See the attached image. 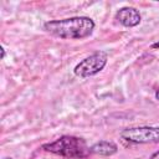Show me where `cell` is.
I'll return each mask as SVG.
<instances>
[{
    "mask_svg": "<svg viewBox=\"0 0 159 159\" xmlns=\"http://www.w3.org/2000/svg\"><path fill=\"white\" fill-rule=\"evenodd\" d=\"M149 159H159V150L154 152V153L150 155V158H149Z\"/></svg>",
    "mask_w": 159,
    "mask_h": 159,
    "instance_id": "cell-7",
    "label": "cell"
},
{
    "mask_svg": "<svg viewBox=\"0 0 159 159\" xmlns=\"http://www.w3.org/2000/svg\"><path fill=\"white\" fill-rule=\"evenodd\" d=\"M155 98L159 101V87L157 88V91H155Z\"/></svg>",
    "mask_w": 159,
    "mask_h": 159,
    "instance_id": "cell-10",
    "label": "cell"
},
{
    "mask_svg": "<svg viewBox=\"0 0 159 159\" xmlns=\"http://www.w3.org/2000/svg\"><path fill=\"white\" fill-rule=\"evenodd\" d=\"M0 51H1V60H4L5 58V48H4V46H0Z\"/></svg>",
    "mask_w": 159,
    "mask_h": 159,
    "instance_id": "cell-8",
    "label": "cell"
},
{
    "mask_svg": "<svg viewBox=\"0 0 159 159\" xmlns=\"http://www.w3.org/2000/svg\"><path fill=\"white\" fill-rule=\"evenodd\" d=\"M120 138L135 144L159 143V127H130L120 132Z\"/></svg>",
    "mask_w": 159,
    "mask_h": 159,
    "instance_id": "cell-4",
    "label": "cell"
},
{
    "mask_svg": "<svg viewBox=\"0 0 159 159\" xmlns=\"http://www.w3.org/2000/svg\"><path fill=\"white\" fill-rule=\"evenodd\" d=\"M118 152V147L116 143L109 142V140H99L94 143L91 147V153L92 154H98L103 157H111Z\"/></svg>",
    "mask_w": 159,
    "mask_h": 159,
    "instance_id": "cell-6",
    "label": "cell"
},
{
    "mask_svg": "<svg viewBox=\"0 0 159 159\" xmlns=\"http://www.w3.org/2000/svg\"><path fill=\"white\" fill-rule=\"evenodd\" d=\"M41 148L45 152L68 159H84L92 154L87 142L83 138L75 135H62L51 143L42 144Z\"/></svg>",
    "mask_w": 159,
    "mask_h": 159,
    "instance_id": "cell-2",
    "label": "cell"
},
{
    "mask_svg": "<svg viewBox=\"0 0 159 159\" xmlns=\"http://www.w3.org/2000/svg\"><path fill=\"white\" fill-rule=\"evenodd\" d=\"M116 20L125 27H134L140 24L142 16L135 7L124 6L116 12Z\"/></svg>",
    "mask_w": 159,
    "mask_h": 159,
    "instance_id": "cell-5",
    "label": "cell"
},
{
    "mask_svg": "<svg viewBox=\"0 0 159 159\" xmlns=\"http://www.w3.org/2000/svg\"><path fill=\"white\" fill-rule=\"evenodd\" d=\"M152 47H153V48H159V41H158V42H155V43H153V45H152Z\"/></svg>",
    "mask_w": 159,
    "mask_h": 159,
    "instance_id": "cell-9",
    "label": "cell"
},
{
    "mask_svg": "<svg viewBox=\"0 0 159 159\" xmlns=\"http://www.w3.org/2000/svg\"><path fill=\"white\" fill-rule=\"evenodd\" d=\"M4 159H12V158H4Z\"/></svg>",
    "mask_w": 159,
    "mask_h": 159,
    "instance_id": "cell-11",
    "label": "cell"
},
{
    "mask_svg": "<svg viewBox=\"0 0 159 159\" xmlns=\"http://www.w3.org/2000/svg\"><path fill=\"white\" fill-rule=\"evenodd\" d=\"M107 61H108L107 52L96 51L92 55L83 58L81 62H78L73 68V73L81 78L94 76L104 68V66L107 65Z\"/></svg>",
    "mask_w": 159,
    "mask_h": 159,
    "instance_id": "cell-3",
    "label": "cell"
},
{
    "mask_svg": "<svg viewBox=\"0 0 159 159\" xmlns=\"http://www.w3.org/2000/svg\"><path fill=\"white\" fill-rule=\"evenodd\" d=\"M94 21L88 16H73L62 20H51L43 24V30L65 40H81L92 35Z\"/></svg>",
    "mask_w": 159,
    "mask_h": 159,
    "instance_id": "cell-1",
    "label": "cell"
}]
</instances>
